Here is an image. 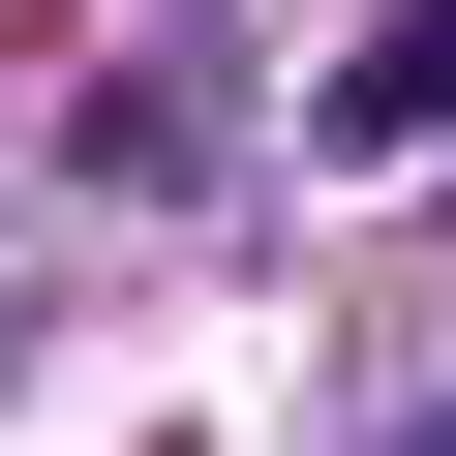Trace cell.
I'll use <instances>...</instances> for the list:
<instances>
[{
  "label": "cell",
  "mask_w": 456,
  "mask_h": 456,
  "mask_svg": "<svg viewBox=\"0 0 456 456\" xmlns=\"http://www.w3.org/2000/svg\"><path fill=\"white\" fill-rule=\"evenodd\" d=\"M456 122V0H365V31H335V152H426Z\"/></svg>",
  "instance_id": "obj_1"
},
{
  "label": "cell",
  "mask_w": 456,
  "mask_h": 456,
  "mask_svg": "<svg viewBox=\"0 0 456 456\" xmlns=\"http://www.w3.org/2000/svg\"><path fill=\"white\" fill-rule=\"evenodd\" d=\"M426 456H456V426H426Z\"/></svg>",
  "instance_id": "obj_2"
}]
</instances>
